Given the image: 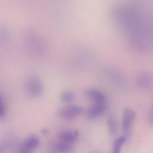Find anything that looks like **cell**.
I'll return each instance as SVG.
<instances>
[{"label":"cell","instance_id":"6da1fadb","mask_svg":"<svg viewBox=\"0 0 153 153\" xmlns=\"http://www.w3.org/2000/svg\"><path fill=\"white\" fill-rule=\"evenodd\" d=\"M25 85L27 91L32 97H39L44 91V84L41 79L35 74H30L26 77Z\"/></svg>","mask_w":153,"mask_h":153},{"label":"cell","instance_id":"7a4b0ae2","mask_svg":"<svg viewBox=\"0 0 153 153\" xmlns=\"http://www.w3.org/2000/svg\"><path fill=\"white\" fill-rule=\"evenodd\" d=\"M135 117L136 113L133 109L130 108L124 109L122 117V131L126 141L128 140L131 136Z\"/></svg>","mask_w":153,"mask_h":153},{"label":"cell","instance_id":"3957f363","mask_svg":"<svg viewBox=\"0 0 153 153\" xmlns=\"http://www.w3.org/2000/svg\"><path fill=\"white\" fill-rule=\"evenodd\" d=\"M84 111V108L80 106L71 105L59 109L58 111V115L63 119L70 120L78 117L82 114Z\"/></svg>","mask_w":153,"mask_h":153},{"label":"cell","instance_id":"277c9868","mask_svg":"<svg viewBox=\"0 0 153 153\" xmlns=\"http://www.w3.org/2000/svg\"><path fill=\"white\" fill-rule=\"evenodd\" d=\"M106 103H93L86 110V115L90 119H94L102 115L106 109Z\"/></svg>","mask_w":153,"mask_h":153},{"label":"cell","instance_id":"5b68a950","mask_svg":"<svg viewBox=\"0 0 153 153\" xmlns=\"http://www.w3.org/2000/svg\"><path fill=\"white\" fill-rule=\"evenodd\" d=\"M84 93L94 103H106L105 94L97 88L92 87L87 88L84 90Z\"/></svg>","mask_w":153,"mask_h":153},{"label":"cell","instance_id":"8992f818","mask_svg":"<svg viewBox=\"0 0 153 153\" xmlns=\"http://www.w3.org/2000/svg\"><path fill=\"white\" fill-rule=\"evenodd\" d=\"M78 132L77 130L65 129L61 130L58 134L59 140L67 143L73 144L78 137Z\"/></svg>","mask_w":153,"mask_h":153},{"label":"cell","instance_id":"52a82bcc","mask_svg":"<svg viewBox=\"0 0 153 153\" xmlns=\"http://www.w3.org/2000/svg\"><path fill=\"white\" fill-rule=\"evenodd\" d=\"M39 143L38 138L34 136H30L27 137L25 140L20 145V150L23 153H27V152L34 150L38 147Z\"/></svg>","mask_w":153,"mask_h":153},{"label":"cell","instance_id":"ba28073f","mask_svg":"<svg viewBox=\"0 0 153 153\" xmlns=\"http://www.w3.org/2000/svg\"><path fill=\"white\" fill-rule=\"evenodd\" d=\"M73 144L67 143L60 140L54 142L51 145L52 149L59 153H68L73 149Z\"/></svg>","mask_w":153,"mask_h":153},{"label":"cell","instance_id":"9c48e42d","mask_svg":"<svg viewBox=\"0 0 153 153\" xmlns=\"http://www.w3.org/2000/svg\"><path fill=\"white\" fill-rule=\"evenodd\" d=\"M152 77L147 73H142L139 74L137 78V82L138 85L143 88L147 89L152 85Z\"/></svg>","mask_w":153,"mask_h":153},{"label":"cell","instance_id":"30bf717a","mask_svg":"<svg viewBox=\"0 0 153 153\" xmlns=\"http://www.w3.org/2000/svg\"><path fill=\"white\" fill-rule=\"evenodd\" d=\"M107 124L109 133L111 136H115L118 131L117 121L112 115H109L107 119Z\"/></svg>","mask_w":153,"mask_h":153},{"label":"cell","instance_id":"8fae6325","mask_svg":"<svg viewBox=\"0 0 153 153\" xmlns=\"http://www.w3.org/2000/svg\"><path fill=\"white\" fill-rule=\"evenodd\" d=\"M75 99V94L71 90H64L60 94V99L65 102H71Z\"/></svg>","mask_w":153,"mask_h":153},{"label":"cell","instance_id":"7c38bea8","mask_svg":"<svg viewBox=\"0 0 153 153\" xmlns=\"http://www.w3.org/2000/svg\"><path fill=\"white\" fill-rule=\"evenodd\" d=\"M126 142V139L124 136H121L118 137L113 143L112 152V153H120L121 149L123 144Z\"/></svg>","mask_w":153,"mask_h":153},{"label":"cell","instance_id":"4fadbf2b","mask_svg":"<svg viewBox=\"0 0 153 153\" xmlns=\"http://www.w3.org/2000/svg\"><path fill=\"white\" fill-rule=\"evenodd\" d=\"M6 114V108L2 99L0 97V118H3Z\"/></svg>","mask_w":153,"mask_h":153},{"label":"cell","instance_id":"5bb4252c","mask_svg":"<svg viewBox=\"0 0 153 153\" xmlns=\"http://www.w3.org/2000/svg\"><path fill=\"white\" fill-rule=\"evenodd\" d=\"M5 145L4 143L0 144V153H2L5 149Z\"/></svg>","mask_w":153,"mask_h":153},{"label":"cell","instance_id":"9a60e30c","mask_svg":"<svg viewBox=\"0 0 153 153\" xmlns=\"http://www.w3.org/2000/svg\"><path fill=\"white\" fill-rule=\"evenodd\" d=\"M48 133V130H47V129H45V128H44L43 130H42V133H44V134H45V133Z\"/></svg>","mask_w":153,"mask_h":153}]
</instances>
